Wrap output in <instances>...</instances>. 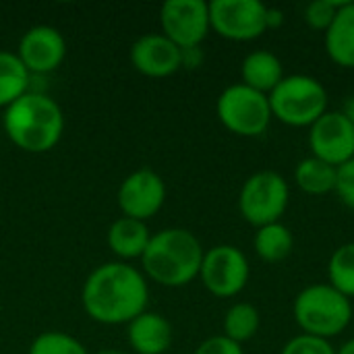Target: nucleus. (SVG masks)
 Instances as JSON below:
<instances>
[{
    "mask_svg": "<svg viewBox=\"0 0 354 354\" xmlns=\"http://www.w3.org/2000/svg\"><path fill=\"white\" fill-rule=\"evenodd\" d=\"M336 174H338V168L309 156L297 164L295 183L303 193L313 195V197H322V195L336 191Z\"/></svg>",
    "mask_w": 354,
    "mask_h": 354,
    "instance_id": "aec40b11",
    "label": "nucleus"
},
{
    "mask_svg": "<svg viewBox=\"0 0 354 354\" xmlns=\"http://www.w3.org/2000/svg\"><path fill=\"white\" fill-rule=\"evenodd\" d=\"M81 303L85 313L104 326L131 324L149 303V286L137 268L124 261H108L95 268L83 282Z\"/></svg>",
    "mask_w": 354,
    "mask_h": 354,
    "instance_id": "f257e3e1",
    "label": "nucleus"
},
{
    "mask_svg": "<svg viewBox=\"0 0 354 354\" xmlns=\"http://www.w3.org/2000/svg\"><path fill=\"white\" fill-rule=\"evenodd\" d=\"M272 116L286 127L309 129L328 112V89L311 75H286L272 93H268Z\"/></svg>",
    "mask_w": 354,
    "mask_h": 354,
    "instance_id": "39448f33",
    "label": "nucleus"
},
{
    "mask_svg": "<svg viewBox=\"0 0 354 354\" xmlns=\"http://www.w3.org/2000/svg\"><path fill=\"white\" fill-rule=\"evenodd\" d=\"M340 6H342V2H338V0H315V2L305 6L303 19L311 29L326 33Z\"/></svg>",
    "mask_w": 354,
    "mask_h": 354,
    "instance_id": "393cba45",
    "label": "nucleus"
},
{
    "mask_svg": "<svg viewBox=\"0 0 354 354\" xmlns=\"http://www.w3.org/2000/svg\"><path fill=\"white\" fill-rule=\"evenodd\" d=\"M259 326H261L259 309L251 303L241 301L228 307L224 322H222V330H224L222 336L243 346L245 342L255 338V334L259 332Z\"/></svg>",
    "mask_w": 354,
    "mask_h": 354,
    "instance_id": "412c9836",
    "label": "nucleus"
},
{
    "mask_svg": "<svg viewBox=\"0 0 354 354\" xmlns=\"http://www.w3.org/2000/svg\"><path fill=\"white\" fill-rule=\"evenodd\" d=\"M251 278L247 255L234 245H216L205 251L199 280L205 290L218 299H232L241 295Z\"/></svg>",
    "mask_w": 354,
    "mask_h": 354,
    "instance_id": "6e6552de",
    "label": "nucleus"
},
{
    "mask_svg": "<svg viewBox=\"0 0 354 354\" xmlns=\"http://www.w3.org/2000/svg\"><path fill=\"white\" fill-rule=\"evenodd\" d=\"M127 340L137 354H164L172 346V326L164 315L143 311L127 324Z\"/></svg>",
    "mask_w": 354,
    "mask_h": 354,
    "instance_id": "2eb2a0df",
    "label": "nucleus"
},
{
    "mask_svg": "<svg viewBox=\"0 0 354 354\" xmlns=\"http://www.w3.org/2000/svg\"><path fill=\"white\" fill-rule=\"evenodd\" d=\"M336 354H354V338L346 340L340 348H336Z\"/></svg>",
    "mask_w": 354,
    "mask_h": 354,
    "instance_id": "2f4dec72",
    "label": "nucleus"
},
{
    "mask_svg": "<svg viewBox=\"0 0 354 354\" xmlns=\"http://www.w3.org/2000/svg\"><path fill=\"white\" fill-rule=\"evenodd\" d=\"M253 249L261 261L280 263V261L290 257V253L295 249V236L286 224L274 222V224L255 228Z\"/></svg>",
    "mask_w": 354,
    "mask_h": 354,
    "instance_id": "6ab92c4d",
    "label": "nucleus"
},
{
    "mask_svg": "<svg viewBox=\"0 0 354 354\" xmlns=\"http://www.w3.org/2000/svg\"><path fill=\"white\" fill-rule=\"evenodd\" d=\"M292 315L303 334L332 340L353 322V301L328 282L305 286L292 303Z\"/></svg>",
    "mask_w": 354,
    "mask_h": 354,
    "instance_id": "20e7f679",
    "label": "nucleus"
},
{
    "mask_svg": "<svg viewBox=\"0 0 354 354\" xmlns=\"http://www.w3.org/2000/svg\"><path fill=\"white\" fill-rule=\"evenodd\" d=\"M290 205V185L276 170L251 174L239 191V212L255 228L282 222Z\"/></svg>",
    "mask_w": 354,
    "mask_h": 354,
    "instance_id": "423d86ee",
    "label": "nucleus"
},
{
    "mask_svg": "<svg viewBox=\"0 0 354 354\" xmlns=\"http://www.w3.org/2000/svg\"><path fill=\"white\" fill-rule=\"evenodd\" d=\"M216 114L222 127L239 137L263 135L274 118L268 95L243 83L228 85L218 95Z\"/></svg>",
    "mask_w": 354,
    "mask_h": 354,
    "instance_id": "0eeeda50",
    "label": "nucleus"
},
{
    "mask_svg": "<svg viewBox=\"0 0 354 354\" xmlns=\"http://www.w3.org/2000/svg\"><path fill=\"white\" fill-rule=\"evenodd\" d=\"M29 354H89L87 348L66 332H41L29 346Z\"/></svg>",
    "mask_w": 354,
    "mask_h": 354,
    "instance_id": "b1692460",
    "label": "nucleus"
},
{
    "mask_svg": "<svg viewBox=\"0 0 354 354\" xmlns=\"http://www.w3.org/2000/svg\"><path fill=\"white\" fill-rule=\"evenodd\" d=\"M162 35H166L180 50L199 48L209 25V2L203 0H168L160 8Z\"/></svg>",
    "mask_w": 354,
    "mask_h": 354,
    "instance_id": "9d476101",
    "label": "nucleus"
},
{
    "mask_svg": "<svg viewBox=\"0 0 354 354\" xmlns=\"http://www.w3.org/2000/svg\"><path fill=\"white\" fill-rule=\"evenodd\" d=\"M311 156L340 168L354 158V127L340 110H328L309 127Z\"/></svg>",
    "mask_w": 354,
    "mask_h": 354,
    "instance_id": "9b49d317",
    "label": "nucleus"
},
{
    "mask_svg": "<svg viewBox=\"0 0 354 354\" xmlns=\"http://www.w3.org/2000/svg\"><path fill=\"white\" fill-rule=\"evenodd\" d=\"M268 6L261 0H214L209 2V25L230 41H253L268 31Z\"/></svg>",
    "mask_w": 354,
    "mask_h": 354,
    "instance_id": "1a4fd4ad",
    "label": "nucleus"
},
{
    "mask_svg": "<svg viewBox=\"0 0 354 354\" xmlns=\"http://www.w3.org/2000/svg\"><path fill=\"white\" fill-rule=\"evenodd\" d=\"M328 284L354 299V241L340 245L328 261Z\"/></svg>",
    "mask_w": 354,
    "mask_h": 354,
    "instance_id": "5701e85b",
    "label": "nucleus"
},
{
    "mask_svg": "<svg viewBox=\"0 0 354 354\" xmlns=\"http://www.w3.org/2000/svg\"><path fill=\"white\" fill-rule=\"evenodd\" d=\"M205 249L187 228H164L151 234L141 257L143 276L166 288H180L199 278Z\"/></svg>",
    "mask_w": 354,
    "mask_h": 354,
    "instance_id": "f03ea898",
    "label": "nucleus"
},
{
    "mask_svg": "<svg viewBox=\"0 0 354 354\" xmlns=\"http://www.w3.org/2000/svg\"><path fill=\"white\" fill-rule=\"evenodd\" d=\"M330 60L342 68H354V2H342L332 25L324 33Z\"/></svg>",
    "mask_w": 354,
    "mask_h": 354,
    "instance_id": "f3484780",
    "label": "nucleus"
},
{
    "mask_svg": "<svg viewBox=\"0 0 354 354\" xmlns=\"http://www.w3.org/2000/svg\"><path fill=\"white\" fill-rule=\"evenodd\" d=\"M266 21H268V29H280L282 23H284V12H282L280 8L268 6V17H266Z\"/></svg>",
    "mask_w": 354,
    "mask_h": 354,
    "instance_id": "c756f323",
    "label": "nucleus"
},
{
    "mask_svg": "<svg viewBox=\"0 0 354 354\" xmlns=\"http://www.w3.org/2000/svg\"><path fill=\"white\" fill-rule=\"evenodd\" d=\"M280 354H336V348L332 346L330 340L309 334H299L282 346Z\"/></svg>",
    "mask_w": 354,
    "mask_h": 354,
    "instance_id": "a878e982",
    "label": "nucleus"
},
{
    "mask_svg": "<svg viewBox=\"0 0 354 354\" xmlns=\"http://www.w3.org/2000/svg\"><path fill=\"white\" fill-rule=\"evenodd\" d=\"M29 73L15 52L0 50V108H8L15 100L27 93Z\"/></svg>",
    "mask_w": 354,
    "mask_h": 354,
    "instance_id": "4be33fe9",
    "label": "nucleus"
},
{
    "mask_svg": "<svg viewBox=\"0 0 354 354\" xmlns=\"http://www.w3.org/2000/svg\"><path fill=\"white\" fill-rule=\"evenodd\" d=\"M348 120H351V124L354 127V95H348L346 100H344V106H342V110H340Z\"/></svg>",
    "mask_w": 354,
    "mask_h": 354,
    "instance_id": "7c9ffc66",
    "label": "nucleus"
},
{
    "mask_svg": "<svg viewBox=\"0 0 354 354\" xmlns=\"http://www.w3.org/2000/svg\"><path fill=\"white\" fill-rule=\"evenodd\" d=\"M97 354H127V353H122V351H114V348H106V351H100Z\"/></svg>",
    "mask_w": 354,
    "mask_h": 354,
    "instance_id": "473e14b6",
    "label": "nucleus"
},
{
    "mask_svg": "<svg viewBox=\"0 0 354 354\" xmlns=\"http://www.w3.org/2000/svg\"><path fill=\"white\" fill-rule=\"evenodd\" d=\"M241 77L243 85L261 91V93H272L276 85L286 77L282 60L270 52V50H255L249 52L243 62H241Z\"/></svg>",
    "mask_w": 354,
    "mask_h": 354,
    "instance_id": "a211bd4d",
    "label": "nucleus"
},
{
    "mask_svg": "<svg viewBox=\"0 0 354 354\" xmlns=\"http://www.w3.org/2000/svg\"><path fill=\"white\" fill-rule=\"evenodd\" d=\"M2 127L19 149L46 153L58 145L64 133V114L50 95L27 91L4 108Z\"/></svg>",
    "mask_w": 354,
    "mask_h": 354,
    "instance_id": "7ed1b4c3",
    "label": "nucleus"
},
{
    "mask_svg": "<svg viewBox=\"0 0 354 354\" xmlns=\"http://www.w3.org/2000/svg\"><path fill=\"white\" fill-rule=\"evenodd\" d=\"M201 62H203L201 46H199V48L183 50V66H185V68H197V66H201Z\"/></svg>",
    "mask_w": 354,
    "mask_h": 354,
    "instance_id": "c85d7f7f",
    "label": "nucleus"
},
{
    "mask_svg": "<svg viewBox=\"0 0 354 354\" xmlns=\"http://www.w3.org/2000/svg\"><path fill=\"white\" fill-rule=\"evenodd\" d=\"M338 199L354 212V158L351 162L342 164L336 174V191Z\"/></svg>",
    "mask_w": 354,
    "mask_h": 354,
    "instance_id": "bb28decb",
    "label": "nucleus"
},
{
    "mask_svg": "<svg viewBox=\"0 0 354 354\" xmlns=\"http://www.w3.org/2000/svg\"><path fill=\"white\" fill-rule=\"evenodd\" d=\"M193 354H245L243 346L228 340L226 336H212L207 340H203Z\"/></svg>",
    "mask_w": 354,
    "mask_h": 354,
    "instance_id": "cd10ccee",
    "label": "nucleus"
},
{
    "mask_svg": "<svg viewBox=\"0 0 354 354\" xmlns=\"http://www.w3.org/2000/svg\"><path fill=\"white\" fill-rule=\"evenodd\" d=\"M116 201L124 218L147 222L166 201V183L158 172L139 168L120 183Z\"/></svg>",
    "mask_w": 354,
    "mask_h": 354,
    "instance_id": "f8f14e48",
    "label": "nucleus"
},
{
    "mask_svg": "<svg viewBox=\"0 0 354 354\" xmlns=\"http://www.w3.org/2000/svg\"><path fill=\"white\" fill-rule=\"evenodd\" d=\"M151 232L145 222L133 220V218H118L110 224L108 228V249L120 259V261H131V259H141L147 245H149Z\"/></svg>",
    "mask_w": 354,
    "mask_h": 354,
    "instance_id": "dca6fc26",
    "label": "nucleus"
},
{
    "mask_svg": "<svg viewBox=\"0 0 354 354\" xmlns=\"http://www.w3.org/2000/svg\"><path fill=\"white\" fill-rule=\"evenodd\" d=\"M131 64L145 77L164 79L183 68V50L162 33H145L131 46Z\"/></svg>",
    "mask_w": 354,
    "mask_h": 354,
    "instance_id": "4468645a",
    "label": "nucleus"
},
{
    "mask_svg": "<svg viewBox=\"0 0 354 354\" xmlns=\"http://www.w3.org/2000/svg\"><path fill=\"white\" fill-rule=\"evenodd\" d=\"M15 54L29 75H46L62 64L66 56V41L56 27L35 25L23 33Z\"/></svg>",
    "mask_w": 354,
    "mask_h": 354,
    "instance_id": "ddd939ff",
    "label": "nucleus"
}]
</instances>
